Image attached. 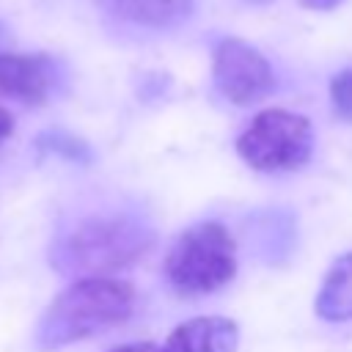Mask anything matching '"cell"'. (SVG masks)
Instances as JSON below:
<instances>
[{
  "instance_id": "cell-1",
  "label": "cell",
  "mask_w": 352,
  "mask_h": 352,
  "mask_svg": "<svg viewBox=\"0 0 352 352\" xmlns=\"http://www.w3.org/2000/svg\"><path fill=\"white\" fill-rule=\"evenodd\" d=\"M154 231L135 214H91L63 231L50 261L58 272L74 278H107L148 253Z\"/></svg>"
},
{
  "instance_id": "cell-2",
  "label": "cell",
  "mask_w": 352,
  "mask_h": 352,
  "mask_svg": "<svg viewBox=\"0 0 352 352\" xmlns=\"http://www.w3.org/2000/svg\"><path fill=\"white\" fill-rule=\"evenodd\" d=\"M135 311V289L118 278H77L44 311L36 346L50 352L118 327Z\"/></svg>"
},
{
  "instance_id": "cell-3",
  "label": "cell",
  "mask_w": 352,
  "mask_h": 352,
  "mask_svg": "<svg viewBox=\"0 0 352 352\" xmlns=\"http://www.w3.org/2000/svg\"><path fill=\"white\" fill-rule=\"evenodd\" d=\"M236 275V245L226 226L204 220L184 228L168 256L165 280L179 297H204L220 292Z\"/></svg>"
},
{
  "instance_id": "cell-4",
  "label": "cell",
  "mask_w": 352,
  "mask_h": 352,
  "mask_svg": "<svg viewBox=\"0 0 352 352\" xmlns=\"http://www.w3.org/2000/svg\"><path fill=\"white\" fill-rule=\"evenodd\" d=\"M236 154L264 173H286L308 165L314 154V126L305 116L270 107L236 138Z\"/></svg>"
},
{
  "instance_id": "cell-5",
  "label": "cell",
  "mask_w": 352,
  "mask_h": 352,
  "mask_svg": "<svg viewBox=\"0 0 352 352\" xmlns=\"http://www.w3.org/2000/svg\"><path fill=\"white\" fill-rule=\"evenodd\" d=\"M212 77L217 91L236 107H250L275 91L270 60L242 38H223L214 47Z\"/></svg>"
},
{
  "instance_id": "cell-6",
  "label": "cell",
  "mask_w": 352,
  "mask_h": 352,
  "mask_svg": "<svg viewBox=\"0 0 352 352\" xmlns=\"http://www.w3.org/2000/svg\"><path fill=\"white\" fill-rule=\"evenodd\" d=\"M60 82L55 58L36 52H0V99L22 104H44Z\"/></svg>"
},
{
  "instance_id": "cell-7",
  "label": "cell",
  "mask_w": 352,
  "mask_h": 352,
  "mask_svg": "<svg viewBox=\"0 0 352 352\" xmlns=\"http://www.w3.org/2000/svg\"><path fill=\"white\" fill-rule=\"evenodd\" d=\"M239 346V330L226 316H198L184 324H179L165 344L138 341V344H121L107 352H236Z\"/></svg>"
},
{
  "instance_id": "cell-8",
  "label": "cell",
  "mask_w": 352,
  "mask_h": 352,
  "mask_svg": "<svg viewBox=\"0 0 352 352\" xmlns=\"http://www.w3.org/2000/svg\"><path fill=\"white\" fill-rule=\"evenodd\" d=\"M314 308L324 322L352 319V253H344L330 264Z\"/></svg>"
},
{
  "instance_id": "cell-9",
  "label": "cell",
  "mask_w": 352,
  "mask_h": 352,
  "mask_svg": "<svg viewBox=\"0 0 352 352\" xmlns=\"http://www.w3.org/2000/svg\"><path fill=\"white\" fill-rule=\"evenodd\" d=\"M116 11L143 28H176L192 14V0H113Z\"/></svg>"
},
{
  "instance_id": "cell-10",
  "label": "cell",
  "mask_w": 352,
  "mask_h": 352,
  "mask_svg": "<svg viewBox=\"0 0 352 352\" xmlns=\"http://www.w3.org/2000/svg\"><path fill=\"white\" fill-rule=\"evenodd\" d=\"M36 148L38 151H50V154H58V157H66L72 162H85L91 160V151L82 140L66 135V132H44L36 138Z\"/></svg>"
},
{
  "instance_id": "cell-11",
  "label": "cell",
  "mask_w": 352,
  "mask_h": 352,
  "mask_svg": "<svg viewBox=\"0 0 352 352\" xmlns=\"http://www.w3.org/2000/svg\"><path fill=\"white\" fill-rule=\"evenodd\" d=\"M330 102L338 118L352 121V69H344L330 80Z\"/></svg>"
},
{
  "instance_id": "cell-12",
  "label": "cell",
  "mask_w": 352,
  "mask_h": 352,
  "mask_svg": "<svg viewBox=\"0 0 352 352\" xmlns=\"http://www.w3.org/2000/svg\"><path fill=\"white\" fill-rule=\"evenodd\" d=\"M11 132H14V116L6 107H0V143L6 138H11Z\"/></svg>"
},
{
  "instance_id": "cell-13",
  "label": "cell",
  "mask_w": 352,
  "mask_h": 352,
  "mask_svg": "<svg viewBox=\"0 0 352 352\" xmlns=\"http://www.w3.org/2000/svg\"><path fill=\"white\" fill-rule=\"evenodd\" d=\"M344 0H300V6L311 8V11H330L336 6H341Z\"/></svg>"
},
{
  "instance_id": "cell-14",
  "label": "cell",
  "mask_w": 352,
  "mask_h": 352,
  "mask_svg": "<svg viewBox=\"0 0 352 352\" xmlns=\"http://www.w3.org/2000/svg\"><path fill=\"white\" fill-rule=\"evenodd\" d=\"M248 3H253V6H261V3H270V0H248Z\"/></svg>"
}]
</instances>
